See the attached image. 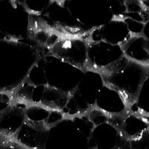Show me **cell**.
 Returning a JSON list of instances; mask_svg holds the SVG:
<instances>
[{
    "label": "cell",
    "instance_id": "cell-3",
    "mask_svg": "<svg viewBox=\"0 0 149 149\" xmlns=\"http://www.w3.org/2000/svg\"><path fill=\"white\" fill-rule=\"evenodd\" d=\"M49 129L46 122L27 119L12 138L27 149H42Z\"/></svg>",
    "mask_w": 149,
    "mask_h": 149
},
{
    "label": "cell",
    "instance_id": "cell-1",
    "mask_svg": "<svg viewBox=\"0 0 149 149\" xmlns=\"http://www.w3.org/2000/svg\"><path fill=\"white\" fill-rule=\"evenodd\" d=\"M104 84L119 93L127 109L136 102L149 75V65L133 60L124 54L119 59L98 70Z\"/></svg>",
    "mask_w": 149,
    "mask_h": 149
},
{
    "label": "cell",
    "instance_id": "cell-2",
    "mask_svg": "<svg viewBox=\"0 0 149 149\" xmlns=\"http://www.w3.org/2000/svg\"><path fill=\"white\" fill-rule=\"evenodd\" d=\"M89 40L81 36H62L50 49L54 57L80 70H86L88 65Z\"/></svg>",
    "mask_w": 149,
    "mask_h": 149
}]
</instances>
